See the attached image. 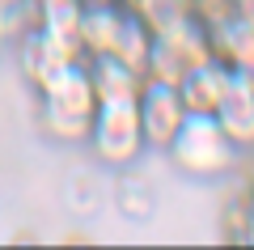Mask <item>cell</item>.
Segmentation results:
<instances>
[{"mask_svg": "<svg viewBox=\"0 0 254 250\" xmlns=\"http://www.w3.org/2000/svg\"><path fill=\"white\" fill-rule=\"evenodd\" d=\"M119 17L123 9L119 4H85L81 9V55H110L119 34Z\"/></svg>", "mask_w": 254, "mask_h": 250, "instance_id": "9c48e42d", "label": "cell"}, {"mask_svg": "<svg viewBox=\"0 0 254 250\" xmlns=\"http://www.w3.org/2000/svg\"><path fill=\"white\" fill-rule=\"evenodd\" d=\"M72 60H81V55H76L72 47H64L55 34H47L43 26L21 43V72H26V81L34 89H47V85L60 77V68L72 64Z\"/></svg>", "mask_w": 254, "mask_h": 250, "instance_id": "5b68a950", "label": "cell"}, {"mask_svg": "<svg viewBox=\"0 0 254 250\" xmlns=\"http://www.w3.org/2000/svg\"><path fill=\"white\" fill-rule=\"evenodd\" d=\"M89 81H93L98 102H110V98H140L144 72L131 68V64H123L119 55H93V60H89Z\"/></svg>", "mask_w": 254, "mask_h": 250, "instance_id": "ba28073f", "label": "cell"}, {"mask_svg": "<svg viewBox=\"0 0 254 250\" xmlns=\"http://www.w3.org/2000/svg\"><path fill=\"white\" fill-rule=\"evenodd\" d=\"M165 153L190 178H220V174L233 170V161H237V144L220 132L216 115H199V110H187V119L174 132Z\"/></svg>", "mask_w": 254, "mask_h": 250, "instance_id": "7a4b0ae2", "label": "cell"}, {"mask_svg": "<svg viewBox=\"0 0 254 250\" xmlns=\"http://www.w3.org/2000/svg\"><path fill=\"white\" fill-rule=\"evenodd\" d=\"M0 43H4V17H0Z\"/></svg>", "mask_w": 254, "mask_h": 250, "instance_id": "5bb4252c", "label": "cell"}, {"mask_svg": "<svg viewBox=\"0 0 254 250\" xmlns=\"http://www.w3.org/2000/svg\"><path fill=\"white\" fill-rule=\"evenodd\" d=\"M81 0H43V30L81 55Z\"/></svg>", "mask_w": 254, "mask_h": 250, "instance_id": "30bf717a", "label": "cell"}, {"mask_svg": "<svg viewBox=\"0 0 254 250\" xmlns=\"http://www.w3.org/2000/svg\"><path fill=\"white\" fill-rule=\"evenodd\" d=\"M212 115H216L220 132H225L237 149H254V93L246 89L237 77H229V89L220 93V102H216Z\"/></svg>", "mask_w": 254, "mask_h": 250, "instance_id": "52a82bcc", "label": "cell"}, {"mask_svg": "<svg viewBox=\"0 0 254 250\" xmlns=\"http://www.w3.org/2000/svg\"><path fill=\"white\" fill-rule=\"evenodd\" d=\"M242 242L254 246V199H250V212H246V229H242Z\"/></svg>", "mask_w": 254, "mask_h": 250, "instance_id": "7c38bea8", "label": "cell"}, {"mask_svg": "<svg viewBox=\"0 0 254 250\" xmlns=\"http://www.w3.org/2000/svg\"><path fill=\"white\" fill-rule=\"evenodd\" d=\"M246 195L254 199V153H250V166H246Z\"/></svg>", "mask_w": 254, "mask_h": 250, "instance_id": "4fadbf2b", "label": "cell"}, {"mask_svg": "<svg viewBox=\"0 0 254 250\" xmlns=\"http://www.w3.org/2000/svg\"><path fill=\"white\" fill-rule=\"evenodd\" d=\"M229 77H233V72H229L216 55L199 60L187 77L178 81L182 106H187V110H199V115H212V110H216V102H220V93L229 89Z\"/></svg>", "mask_w": 254, "mask_h": 250, "instance_id": "8992f818", "label": "cell"}, {"mask_svg": "<svg viewBox=\"0 0 254 250\" xmlns=\"http://www.w3.org/2000/svg\"><path fill=\"white\" fill-rule=\"evenodd\" d=\"M89 149L102 166H131L140 153L148 149L144 144V127H140V106L136 98H110V102H98L93 110V123H89Z\"/></svg>", "mask_w": 254, "mask_h": 250, "instance_id": "3957f363", "label": "cell"}, {"mask_svg": "<svg viewBox=\"0 0 254 250\" xmlns=\"http://www.w3.org/2000/svg\"><path fill=\"white\" fill-rule=\"evenodd\" d=\"M43 93V127L55 140H85L93 123V110H98V93H93L89 81V64L72 60L64 64L60 77L47 85Z\"/></svg>", "mask_w": 254, "mask_h": 250, "instance_id": "6da1fadb", "label": "cell"}, {"mask_svg": "<svg viewBox=\"0 0 254 250\" xmlns=\"http://www.w3.org/2000/svg\"><path fill=\"white\" fill-rule=\"evenodd\" d=\"M140 127H144V144L148 149H170L174 132L187 119V106H182L178 85H165V81H144L140 85Z\"/></svg>", "mask_w": 254, "mask_h": 250, "instance_id": "277c9868", "label": "cell"}, {"mask_svg": "<svg viewBox=\"0 0 254 250\" xmlns=\"http://www.w3.org/2000/svg\"><path fill=\"white\" fill-rule=\"evenodd\" d=\"M229 72H233V77H237V81H242L246 89H250V93H254V60H246V64H237V68H229Z\"/></svg>", "mask_w": 254, "mask_h": 250, "instance_id": "8fae6325", "label": "cell"}]
</instances>
